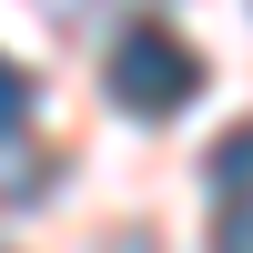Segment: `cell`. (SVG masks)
Masks as SVG:
<instances>
[{
  "label": "cell",
  "instance_id": "cell-1",
  "mask_svg": "<svg viewBox=\"0 0 253 253\" xmlns=\"http://www.w3.org/2000/svg\"><path fill=\"white\" fill-rule=\"evenodd\" d=\"M112 101L122 112H142V122H162V112H182V101L203 91V61H193V41L172 31V20H132V31L112 41Z\"/></svg>",
  "mask_w": 253,
  "mask_h": 253
},
{
  "label": "cell",
  "instance_id": "cell-2",
  "mask_svg": "<svg viewBox=\"0 0 253 253\" xmlns=\"http://www.w3.org/2000/svg\"><path fill=\"white\" fill-rule=\"evenodd\" d=\"M213 182H223L233 203L253 193V122H243V132H223V142H213Z\"/></svg>",
  "mask_w": 253,
  "mask_h": 253
},
{
  "label": "cell",
  "instance_id": "cell-3",
  "mask_svg": "<svg viewBox=\"0 0 253 253\" xmlns=\"http://www.w3.org/2000/svg\"><path fill=\"white\" fill-rule=\"evenodd\" d=\"M213 253H253V203H223V223H213Z\"/></svg>",
  "mask_w": 253,
  "mask_h": 253
},
{
  "label": "cell",
  "instance_id": "cell-4",
  "mask_svg": "<svg viewBox=\"0 0 253 253\" xmlns=\"http://www.w3.org/2000/svg\"><path fill=\"white\" fill-rule=\"evenodd\" d=\"M20 112H31V81H20V71H10V61H0V142H10V132H20Z\"/></svg>",
  "mask_w": 253,
  "mask_h": 253
}]
</instances>
